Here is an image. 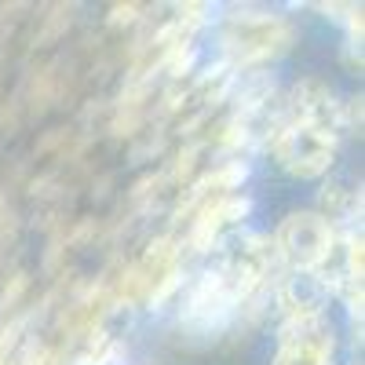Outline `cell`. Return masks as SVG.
Listing matches in <instances>:
<instances>
[{
  "label": "cell",
  "mask_w": 365,
  "mask_h": 365,
  "mask_svg": "<svg viewBox=\"0 0 365 365\" xmlns=\"http://www.w3.org/2000/svg\"><path fill=\"white\" fill-rule=\"evenodd\" d=\"M332 223L322 216V212H292V216L278 227V237H274V245H278L282 259L292 267V270H307L314 274L325 256L332 252Z\"/></svg>",
  "instance_id": "1"
},
{
  "label": "cell",
  "mask_w": 365,
  "mask_h": 365,
  "mask_svg": "<svg viewBox=\"0 0 365 365\" xmlns=\"http://www.w3.org/2000/svg\"><path fill=\"white\" fill-rule=\"evenodd\" d=\"M274 161L282 165L292 179H318L329 172L332 158H336V143L332 135H322L307 125H289L274 135Z\"/></svg>",
  "instance_id": "2"
},
{
  "label": "cell",
  "mask_w": 365,
  "mask_h": 365,
  "mask_svg": "<svg viewBox=\"0 0 365 365\" xmlns=\"http://www.w3.org/2000/svg\"><path fill=\"white\" fill-rule=\"evenodd\" d=\"M289 41H292V29L278 15H234L227 26V37H223L227 51L241 66L278 55Z\"/></svg>",
  "instance_id": "3"
},
{
  "label": "cell",
  "mask_w": 365,
  "mask_h": 365,
  "mask_svg": "<svg viewBox=\"0 0 365 365\" xmlns=\"http://www.w3.org/2000/svg\"><path fill=\"white\" fill-rule=\"evenodd\" d=\"M332 354V329L325 318H289L282 329V347L274 365H329Z\"/></svg>",
  "instance_id": "4"
},
{
  "label": "cell",
  "mask_w": 365,
  "mask_h": 365,
  "mask_svg": "<svg viewBox=\"0 0 365 365\" xmlns=\"http://www.w3.org/2000/svg\"><path fill=\"white\" fill-rule=\"evenodd\" d=\"M325 296H329V289L318 282V274L296 270L282 285V307L289 311V318H318L325 307Z\"/></svg>",
  "instance_id": "5"
},
{
  "label": "cell",
  "mask_w": 365,
  "mask_h": 365,
  "mask_svg": "<svg viewBox=\"0 0 365 365\" xmlns=\"http://www.w3.org/2000/svg\"><path fill=\"white\" fill-rule=\"evenodd\" d=\"M249 208H252V205H249L245 197H220L216 205H208V208L201 212V220L194 223V249H208L212 237L220 234V227L245 220Z\"/></svg>",
  "instance_id": "6"
},
{
  "label": "cell",
  "mask_w": 365,
  "mask_h": 365,
  "mask_svg": "<svg viewBox=\"0 0 365 365\" xmlns=\"http://www.w3.org/2000/svg\"><path fill=\"white\" fill-rule=\"evenodd\" d=\"M179 282H182V278H179V270H168L165 278H161V285L154 289V296H150V303H154V307H158V303H165V299L175 292V285H179Z\"/></svg>",
  "instance_id": "7"
},
{
  "label": "cell",
  "mask_w": 365,
  "mask_h": 365,
  "mask_svg": "<svg viewBox=\"0 0 365 365\" xmlns=\"http://www.w3.org/2000/svg\"><path fill=\"white\" fill-rule=\"evenodd\" d=\"M19 365H22V361H19Z\"/></svg>",
  "instance_id": "8"
}]
</instances>
